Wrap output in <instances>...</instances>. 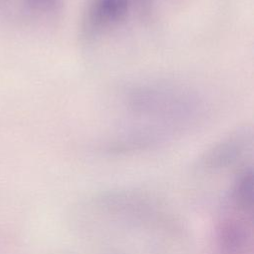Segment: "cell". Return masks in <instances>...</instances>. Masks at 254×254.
<instances>
[{
	"label": "cell",
	"instance_id": "obj_1",
	"mask_svg": "<svg viewBox=\"0 0 254 254\" xmlns=\"http://www.w3.org/2000/svg\"><path fill=\"white\" fill-rule=\"evenodd\" d=\"M252 171L245 169L236 179L218 228L220 254H251Z\"/></svg>",
	"mask_w": 254,
	"mask_h": 254
},
{
	"label": "cell",
	"instance_id": "obj_2",
	"mask_svg": "<svg viewBox=\"0 0 254 254\" xmlns=\"http://www.w3.org/2000/svg\"><path fill=\"white\" fill-rule=\"evenodd\" d=\"M128 106L136 114L157 116L171 124L189 122L198 111V101L191 94L166 85H143L128 95Z\"/></svg>",
	"mask_w": 254,
	"mask_h": 254
},
{
	"label": "cell",
	"instance_id": "obj_3",
	"mask_svg": "<svg viewBox=\"0 0 254 254\" xmlns=\"http://www.w3.org/2000/svg\"><path fill=\"white\" fill-rule=\"evenodd\" d=\"M132 0H88L79 24V38L90 43L120 25L129 14Z\"/></svg>",
	"mask_w": 254,
	"mask_h": 254
},
{
	"label": "cell",
	"instance_id": "obj_4",
	"mask_svg": "<svg viewBox=\"0 0 254 254\" xmlns=\"http://www.w3.org/2000/svg\"><path fill=\"white\" fill-rule=\"evenodd\" d=\"M252 143V129L248 125L240 126L211 148L203 159L209 167L224 166L237 160Z\"/></svg>",
	"mask_w": 254,
	"mask_h": 254
},
{
	"label": "cell",
	"instance_id": "obj_5",
	"mask_svg": "<svg viewBox=\"0 0 254 254\" xmlns=\"http://www.w3.org/2000/svg\"><path fill=\"white\" fill-rule=\"evenodd\" d=\"M26 3L35 12L53 14L62 9L64 0H26Z\"/></svg>",
	"mask_w": 254,
	"mask_h": 254
},
{
	"label": "cell",
	"instance_id": "obj_6",
	"mask_svg": "<svg viewBox=\"0 0 254 254\" xmlns=\"http://www.w3.org/2000/svg\"><path fill=\"white\" fill-rule=\"evenodd\" d=\"M132 1H133V0H132ZM138 1L140 2L141 6H142L144 9H146V8L148 7V4H150L152 0H138Z\"/></svg>",
	"mask_w": 254,
	"mask_h": 254
}]
</instances>
